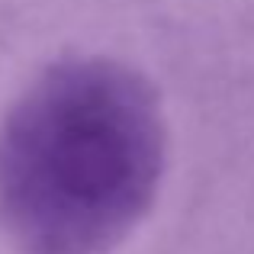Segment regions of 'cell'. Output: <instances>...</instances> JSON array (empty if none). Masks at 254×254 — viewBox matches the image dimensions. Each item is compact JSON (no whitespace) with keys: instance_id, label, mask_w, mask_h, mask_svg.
Masks as SVG:
<instances>
[{"instance_id":"1","label":"cell","mask_w":254,"mask_h":254,"mask_svg":"<svg viewBox=\"0 0 254 254\" xmlns=\"http://www.w3.org/2000/svg\"><path fill=\"white\" fill-rule=\"evenodd\" d=\"M155 90L103 58L62 62L0 126V225L19 254H110L158 196Z\"/></svg>"}]
</instances>
